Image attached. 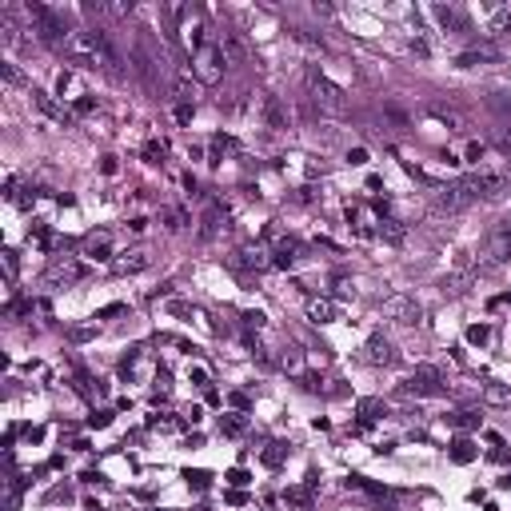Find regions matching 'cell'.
<instances>
[{
	"mask_svg": "<svg viewBox=\"0 0 511 511\" xmlns=\"http://www.w3.org/2000/svg\"><path fill=\"white\" fill-rule=\"evenodd\" d=\"M280 455H284L280 444H271V451H264V463H280Z\"/></svg>",
	"mask_w": 511,
	"mask_h": 511,
	"instance_id": "33",
	"label": "cell"
},
{
	"mask_svg": "<svg viewBox=\"0 0 511 511\" xmlns=\"http://www.w3.org/2000/svg\"><path fill=\"white\" fill-rule=\"evenodd\" d=\"M56 92L60 96H80V100H84V88H80L76 72H60V76H56Z\"/></svg>",
	"mask_w": 511,
	"mask_h": 511,
	"instance_id": "16",
	"label": "cell"
},
{
	"mask_svg": "<svg viewBox=\"0 0 511 511\" xmlns=\"http://www.w3.org/2000/svg\"><path fill=\"white\" fill-rule=\"evenodd\" d=\"M508 260H511V220L495 224L492 232H487L483 248H479V268H499Z\"/></svg>",
	"mask_w": 511,
	"mask_h": 511,
	"instance_id": "2",
	"label": "cell"
},
{
	"mask_svg": "<svg viewBox=\"0 0 511 511\" xmlns=\"http://www.w3.org/2000/svg\"><path fill=\"white\" fill-rule=\"evenodd\" d=\"M511 32V12H495L492 24H487V36H508Z\"/></svg>",
	"mask_w": 511,
	"mask_h": 511,
	"instance_id": "19",
	"label": "cell"
},
{
	"mask_svg": "<svg viewBox=\"0 0 511 511\" xmlns=\"http://www.w3.org/2000/svg\"><path fill=\"white\" fill-rule=\"evenodd\" d=\"M451 460H455V463H471V460H476L471 439H455V444H451Z\"/></svg>",
	"mask_w": 511,
	"mask_h": 511,
	"instance_id": "18",
	"label": "cell"
},
{
	"mask_svg": "<svg viewBox=\"0 0 511 511\" xmlns=\"http://www.w3.org/2000/svg\"><path fill=\"white\" fill-rule=\"evenodd\" d=\"M364 360L367 364H376V367H387V364H396V348L383 340V335H371L364 344Z\"/></svg>",
	"mask_w": 511,
	"mask_h": 511,
	"instance_id": "9",
	"label": "cell"
},
{
	"mask_svg": "<svg viewBox=\"0 0 511 511\" xmlns=\"http://www.w3.org/2000/svg\"><path fill=\"white\" fill-rule=\"evenodd\" d=\"M308 92H312V104H316L319 112H328V116H340V112L348 108V100H344V92L335 88L332 80H324V76H319L316 68L308 72Z\"/></svg>",
	"mask_w": 511,
	"mask_h": 511,
	"instance_id": "3",
	"label": "cell"
},
{
	"mask_svg": "<svg viewBox=\"0 0 511 511\" xmlns=\"http://www.w3.org/2000/svg\"><path fill=\"white\" fill-rule=\"evenodd\" d=\"M80 276H84V268H80L76 260L64 255V260H52V264H48L44 284H72V280H80Z\"/></svg>",
	"mask_w": 511,
	"mask_h": 511,
	"instance_id": "8",
	"label": "cell"
},
{
	"mask_svg": "<svg viewBox=\"0 0 511 511\" xmlns=\"http://www.w3.org/2000/svg\"><path fill=\"white\" fill-rule=\"evenodd\" d=\"M148 268V252H124L112 260V271L116 276H132V271H144Z\"/></svg>",
	"mask_w": 511,
	"mask_h": 511,
	"instance_id": "11",
	"label": "cell"
},
{
	"mask_svg": "<svg viewBox=\"0 0 511 511\" xmlns=\"http://www.w3.org/2000/svg\"><path fill=\"white\" fill-rule=\"evenodd\" d=\"M476 196H471V188L467 184H444V188L435 192V212H463V208L471 204Z\"/></svg>",
	"mask_w": 511,
	"mask_h": 511,
	"instance_id": "6",
	"label": "cell"
},
{
	"mask_svg": "<svg viewBox=\"0 0 511 511\" xmlns=\"http://www.w3.org/2000/svg\"><path fill=\"white\" fill-rule=\"evenodd\" d=\"M483 399H487L492 408H508V403H511V387H508V383H487V387H483Z\"/></svg>",
	"mask_w": 511,
	"mask_h": 511,
	"instance_id": "15",
	"label": "cell"
},
{
	"mask_svg": "<svg viewBox=\"0 0 511 511\" xmlns=\"http://www.w3.org/2000/svg\"><path fill=\"white\" fill-rule=\"evenodd\" d=\"M360 412H364V415H376V412H380V399H364V403H360Z\"/></svg>",
	"mask_w": 511,
	"mask_h": 511,
	"instance_id": "32",
	"label": "cell"
},
{
	"mask_svg": "<svg viewBox=\"0 0 511 511\" xmlns=\"http://www.w3.org/2000/svg\"><path fill=\"white\" fill-rule=\"evenodd\" d=\"M467 188H471V196H483V200H499L503 192L511 188V180H508V172H476L471 180H463Z\"/></svg>",
	"mask_w": 511,
	"mask_h": 511,
	"instance_id": "4",
	"label": "cell"
},
{
	"mask_svg": "<svg viewBox=\"0 0 511 511\" xmlns=\"http://www.w3.org/2000/svg\"><path fill=\"white\" fill-rule=\"evenodd\" d=\"M4 271H8V284H12V276H16V252L12 248H4Z\"/></svg>",
	"mask_w": 511,
	"mask_h": 511,
	"instance_id": "29",
	"label": "cell"
},
{
	"mask_svg": "<svg viewBox=\"0 0 511 511\" xmlns=\"http://www.w3.org/2000/svg\"><path fill=\"white\" fill-rule=\"evenodd\" d=\"M284 367H287V371H300V367H303V355H300L296 348H292V351L284 355Z\"/></svg>",
	"mask_w": 511,
	"mask_h": 511,
	"instance_id": "26",
	"label": "cell"
},
{
	"mask_svg": "<svg viewBox=\"0 0 511 511\" xmlns=\"http://www.w3.org/2000/svg\"><path fill=\"white\" fill-rule=\"evenodd\" d=\"M244 428H248V424H244V415H220V431H224V435H244Z\"/></svg>",
	"mask_w": 511,
	"mask_h": 511,
	"instance_id": "20",
	"label": "cell"
},
{
	"mask_svg": "<svg viewBox=\"0 0 511 511\" xmlns=\"http://www.w3.org/2000/svg\"><path fill=\"white\" fill-rule=\"evenodd\" d=\"M348 160H351V164H367V152H364V148H351Z\"/></svg>",
	"mask_w": 511,
	"mask_h": 511,
	"instance_id": "34",
	"label": "cell"
},
{
	"mask_svg": "<svg viewBox=\"0 0 511 511\" xmlns=\"http://www.w3.org/2000/svg\"><path fill=\"white\" fill-rule=\"evenodd\" d=\"M431 12H435V20H439L444 28H455V24H460V12H455V8H444V4H435Z\"/></svg>",
	"mask_w": 511,
	"mask_h": 511,
	"instance_id": "21",
	"label": "cell"
},
{
	"mask_svg": "<svg viewBox=\"0 0 511 511\" xmlns=\"http://www.w3.org/2000/svg\"><path fill=\"white\" fill-rule=\"evenodd\" d=\"M264 116H268L271 128H284V108L276 104V100H268V108H264Z\"/></svg>",
	"mask_w": 511,
	"mask_h": 511,
	"instance_id": "23",
	"label": "cell"
},
{
	"mask_svg": "<svg viewBox=\"0 0 511 511\" xmlns=\"http://www.w3.org/2000/svg\"><path fill=\"white\" fill-rule=\"evenodd\" d=\"M188 483H196V487H208V476H204V471H188Z\"/></svg>",
	"mask_w": 511,
	"mask_h": 511,
	"instance_id": "37",
	"label": "cell"
},
{
	"mask_svg": "<svg viewBox=\"0 0 511 511\" xmlns=\"http://www.w3.org/2000/svg\"><path fill=\"white\" fill-rule=\"evenodd\" d=\"M0 76L8 80V84H20V72H16L12 64H0Z\"/></svg>",
	"mask_w": 511,
	"mask_h": 511,
	"instance_id": "30",
	"label": "cell"
},
{
	"mask_svg": "<svg viewBox=\"0 0 511 511\" xmlns=\"http://www.w3.org/2000/svg\"><path fill=\"white\" fill-rule=\"evenodd\" d=\"M192 72H196L200 84H220V80H224L220 48H200V52H196V60H192Z\"/></svg>",
	"mask_w": 511,
	"mask_h": 511,
	"instance_id": "5",
	"label": "cell"
},
{
	"mask_svg": "<svg viewBox=\"0 0 511 511\" xmlns=\"http://www.w3.org/2000/svg\"><path fill=\"white\" fill-rule=\"evenodd\" d=\"M487 324H479V328H471V332H467V340H471V344H487Z\"/></svg>",
	"mask_w": 511,
	"mask_h": 511,
	"instance_id": "27",
	"label": "cell"
},
{
	"mask_svg": "<svg viewBox=\"0 0 511 511\" xmlns=\"http://www.w3.org/2000/svg\"><path fill=\"white\" fill-rule=\"evenodd\" d=\"M308 319H312V324H332L335 319V300H328V296H312V300H308Z\"/></svg>",
	"mask_w": 511,
	"mask_h": 511,
	"instance_id": "12",
	"label": "cell"
},
{
	"mask_svg": "<svg viewBox=\"0 0 511 511\" xmlns=\"http://www.w3.org/2000/svg\"><path fill=\"white\" fill-rule=\"evenodd\" d=\"M451 424H455V428H476L479 415L476 412H455V415H451Z\"/></svg>",
	"mask_w": 511,
	"mask_h": 511,
	"instance_id": "25",
	"label": "cell"
},
{
	"mask_svg": "<svg viewBox=\"0 0 511 511\" xmlns=\"http://www.w3.org/2000/svg\"><path fill=\"white\" fill-rule=\"evenodd\" d=\"M176 120H180V124H188V120H192V104H176Z\"/></svg>",
	"mask_w": 511,
	"mask_h": 511,
	"instance_id": "31",
	"label": "cell"
},
{
	"mask_svg": "<svg viewBox=\"0 0 511 511\" xmlns=\"http://www.w3.org/2000/svg\"><path fill=\"white\" fill-rule=\"evenodd\" d=\"M96 335V328H76V332H72V340H80V344H84V340H92Z\"/></svg>",
	"mask_w": 511,
	"mask_h": 511,
	"instance_id": "36",
	"label": "cell"
},
{
	"mask_svg": "<svg viewBox=\"0 0 511 511\" xmlns=\"http://www.w3.org/2000/svg\"><path fill=\"white\" fill-rule=\"evenodd\" d=\"M380 232H383V236H392V240H399V236H403V228H399L396 220H383V224H380Z\"/></svg>",
	"mask_w": 511,
	"mask_h": 511,
	"instance_id": "28",
	"label": "cell"
},
{
	"mask_svg": "<svg viewBox=\"0 0 511 511\" xmlns=\"http://www.w3.org/2000/svg\"><path fill=\"white\" fill-rule=\"evenodd\" d=\"M32 100L40 104V108L48 112V116H56V120H68V108H60V104H52V96L40 92V88H32Z\"/></svg>",
	"mask_w": 511,
	"mask_h": 511,
	"instance_id": "17",
	"label": "cell"
},
{
	"mask_svg": "<svg viewBox=\"0 0 511 511\" xmlns=\"http://www.w3.org/2000/svg\"><path fill=\"white\" fill-rule=\"evenodd\" d=\"M383 316L396 319V324H419V303H412L408 296H392L383 303Z\"/></svg>",
	"mask_w": 511,
	"mask_h": 511,
	"instance_id": "7",
	"label": "cell"
},
{
	"mask_svg": "<svg viewBox=\"0 0 511 511\" xmlns=\"http://www.w3.org/2000/svg\"><path fill=\"white\" fill-rule=\"evenodd\" d=\"M84 252H88V255H96V260H108V252H112L108 232H92V236L84 240Z\"/></svg>",
	"mask_w": 511,
	"mask_h": 511,
	"instance_id": "14",
	"label": "cell"
},
{
	"mask_svg": "<svg viewBox=\"0 0 511 511\" xmlns=\"http://www.w3.org/2000/svg\"><path fill=\"white\" fill-rule=\"evenodd\" d=\"M228 479H232L236 487H244V483H248V471H244V467H236V471H232V476H228Z\"/></svg>",
	"mask_w": 511,
	"mask_h": 511,
	"instance_id": "35",
	"label": "cell"
},
{
	"mask_svg": "<svg viewBox=\"0 0 511 511\" xmlns=\"http://www.w3.org/2000/svg\"><path fill=\"white\" fill-rule=\"evenodd\" d=\"M108 419H112V415H108V412H96V415H92V419H88V424H92V428H104V424H108Z\"/></svg>",
	"mask_w": 511,
	"mask_h": 511,
	"instance_id": "38",
	"label": "cell"
},
{
	"mask_svg": "<svg viewBox=\"0 0 511 511\" xmlns=\"http://www.w3.org/2000/svg\"><path fill=\"white\" fill-rule=\"evenodd\" d=\"M64 52L72 56V60H88L96 68H104V72H116V52H112L108 36L100 28H80V32H68V40H64Z\"/></svg>",
	"mask_w": 511,
	"mask_h": 511,
	"instance_id": "1",
	"label": "cell"
},
{
	"mask_svg": "<svg viewBox=\"0 0 511 511\" xmlns=\"http://www.w3.org/2000/svg\"><path fill=\"white\" fill-rule=\"evenodd\" d=\"M428 112L435 116V120H439V124H447V128H451V132H463V128H467V120H463V116H460L455 108H444V104H431Z\"/></svg>",
	"mask_w": 511,
	"mask_h": 511,
	"instance_id": "13",
	"label": "cell"
},
{
	"mask_svg": "<svg viewBox=\"0 0 511 511\" xmlns=\"http://www.w3.org/2000/svg\"><path fill=\"white\" fill-rule=\"evenodd\" d=\"M483 152H487L483 144H471V148H467V160H479V156H483Z\"/></svg>",
	"mask_w": 511,
	"mask_h": 511,
	"instance_id": "39",
	"label": "cell"
},
{
	"mask_svg": "<svg viewBox=\"0 0 511 511\" xmlns=\"http://www.w3.org/2000/svg\"><path fill=\"white\" fill-rule=\"evenodd\" d=\"M495 148L511 160V128H499V132H495Z\"/></svg>",
	"mask_w": 511,
	"mask_h": 511,
	"instance_id": "24",
	"label": "cell"
},
{
	"mask_svg": "<svg viewBox=\"0 0 511 511\" xmlns=\"http://www.w3.org/2000/svg\"><path fill=\"white\" fill-rule=\"evenodd\" d=\"M216 48H220V56H224V64H228V68H240V64H248V48L240 44L236 32H224Z\"/></svg>",
	"mask_w": 511,
	"mask_h": 511,
	"instance_id": "10",
	"label": "cell"
},
{
	"mask_svg": "<svg viewBox=\"0 0 511 511\" xmlns=\"http://www.w3.org/2000/svg\"><path fill=\"white\" fill-rule=\"evenodd\" d=\"M144 156H148V164H160L164 160V140H148L144 144Z\"/></svg>",
	"mask_w": 511,
	"mask_h": 511,
	"instance_id": "22",
	"label": "cell"
}]
</instances>
